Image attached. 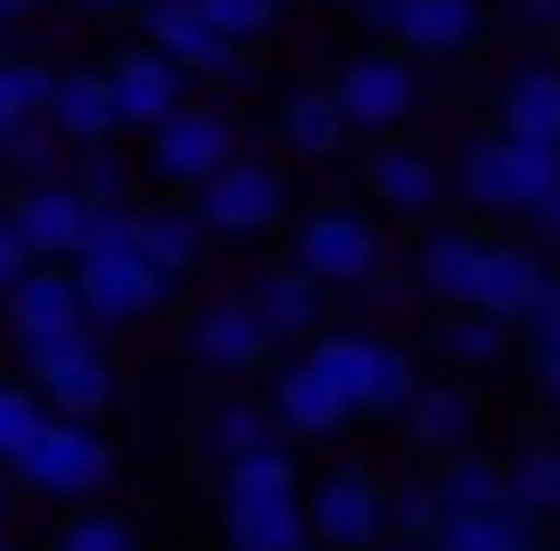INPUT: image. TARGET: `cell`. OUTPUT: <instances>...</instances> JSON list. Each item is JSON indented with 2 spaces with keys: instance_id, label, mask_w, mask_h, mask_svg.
Instances as JSON below:
<instances>
[{
  "instance_id": "1",
  "label": "cell",
  "mask_w": 560,
  "mask_h": 551,
  "mask_svg": "<svg viewBox=\"0 0 560 551\" xmlns=\"http://www.w3.org/2000/svg\"><path fill=\"white\" fill-rule=\"evenodd\" d=\"M9 485L18 494H34V502H58V511H74V502H100L107 485H116V445H107L91 420H58V412H42V429L25 436L18 453H9Z\"/></svg>"
},
{
  "instance_id": "2",
  "label": "cell",
  "mask_w": 560,
  "mask_h": 551,
  "mask_svg": "<svg viewBox=\"0 0 560 551\" xmlns=\"http://www.w3.org/2000/svg\"><path fill=\"white\" fill-rule=\"evenodd\" d=\"M478 214H536L544 198L560 190V140H511V132H487L462 149L454 181Z\"/></svg>"
},
{
  "instance_id": "3",
  "label": "cell",
  "mask_w": 560,
  "mask_h": 551,
  "mask_svg": "<svg viewBox=\"0 0 560 551\" xmlns=\"http://www.w3.org/2000/svg\"><path fill=\"white\" fill-rule=\"evenodd\" d=\"M305 354L330 371V387L347 396L354 420H380V412H404L420 387L412 354H404L396 338H380V329H338V338H305Z\"/></svg>"
},
{
  "instance_id": "4",
  "label": "cell",
  "mask_w": 560,
  "mask_h": 551,
  "mask_svg": "<svg viewBox=\"0 0 560 551\" xmlns=\"http://www.w3.org/2000/svg\"><path fill=\"white\" fill-rule=\"evenodd\" d=\"M18 362L34 379L42 412H58V420H107L124 396L116 362H107V338H91V329L83 338H34V345H18Z\"/></svg>"
},
{
  "instance_id": "5",
  "label": "cell",
  "mask_w": 560,
  "mask_h": 551,
  "mask_svg": "<svg viewBox=\"0 0 560 551\" xmlns=\"http://www.w3.org/2000/svg\"><path fill=\"white\" fill-rule=\"evenodd\" d=\"M74 289H83L91 338H124V329L158 321V305L174 296V280L140 256V247H83V256H74Z\"/></svg>"
},
{
  "instance_id": "6",
  "label": "cell",
  "mask_w": 560,
  "mask_h": 551,
  "mask_svg": "<svg viewBox=\"0 0 560 551\" xmlns=\"http://www.w3.org/2000/svg\"><path fill=\"white\" fill-rule=\"evenodd\" d=\"M190 214H198L207 239H264V231H280V214H289V181H280V165L231 156V165H214L190 190Z\"/></svg>"
},
{
  "instance_id": "7",
  "label": "cell",
  "mask_w": 560,
  "mask_h": 551,
  "mask_svg": "<svg viewBox=\"0 0 560 551\" xmlns=\"http://www.w3.org/2000/svg\"><path fill=\"white\" fill-rule=\"evenodd\" d=\"M140 140H149V173H158L174 198L198 190L214 165H231V156H240V132H231V116H223V107H207V99H182L174 116L149 124Z\"/></svg>"
},
{
  "instance_id": "8",
  "label": "cell",
  "mask_w": 560,
  "mask_h": 551,
  "mask_svg": "<svg viewBox=\"0 0 560 551\" xmlns=\"http://www.w3.org/2000/svg\"><path fill=\"white\" fill-rule=\"evenodd\" d=\"M132 17H140V42L174 58L190 83H247V50L198 17V0H132Z\"/></svg>"
},
{
  "instance_id": "9",
  "label": "cell",
  "mask_w": 560,
  "mask_h": 551,
  "mask_svg": "<svg viewBox=\"0 0 560 551\" xmlns=\"http://www.w3.org/2000/svg\"><path fill=\"white\" fill-rule=\"evenodd\" d=\"M289 263H298L314 289H354L387 263V231H371V214H347V207H322L298 223L289 239Z\"/></svg>"
},
{
  "instance_id": "10",
  "label": "cell",
  "mask_w": 560,
  "mask_h": 551,
  "mask_svg": "<svg viewBox=\"0 0 560 551\" xmlns=\"http://www.w3.org/2000/svg\"><path fill=\"white\" fill-rule=\"evenodd\" d=\"M322 91L338 99L347 132H396V124L420 107V67L404 50H354Z\"/></svg>"
},
{
  "instance_id": "11",
  "label": "cell",
  "mask_w": 560,
  "mask_h": 551,
  "mask_svg": "<svg viewBox=\"0 0 560 551\" xmlns=\"http://www.w3.org/2000/svg\"><path fill=\"white\" fill-rule=\"evenodd\" d=\"M305 494V535L314 543H330V551H371L387 535V518H380V494L387 485L371 478V469H322L314 485H298Z\"/></svg>"
},
{
  "instance_id": "12",
  "label": "cell",
  "mask_w": 560,
  "mask_h": 551,
  "mask_svg": "<svg viewBox=\"0 0 560 551\" xmlns=\"http://www.w3.org/2000/svg\"><path fill=\"white\" fill-rule=\"evenodd\" d=\"M100 74H107V116H116V132H149V124H165L190 99V74H182L174 58H158L149 42H140V50H116Z\"/></svg>"
},
{
  "instance_id": "13",
  "label": "cell",
  "mask_w": 560,
  "mask_h": 551,
  "mask_svg": "<svg viewBox=\"0 0 560 551\" xmlns=\"http://www.w3.org/2000/svg\"><path fill=\"white\" fill-rule=\"evenodd\" d=\"M272 429L289 436V445H322V436H338L347 429V396L330 387V371H322L314 354H298V362H272Z\"/></svg>"
},
{
  "instance_id": "14",
  "label": "cell",
  "mask_w": 560,
  "mask_h": 551,
  "mask_svg": "<svg viewBox=\"0 0 560 551\" xmlns=\"http://www.w3.org/2000/svg\"><path fill=\"white\" fill-rule=\"evenodd\" d=\"M280 345L264 338V321L247 313V296H214V305H198L190 321V362L198 371H223V379H256V371H272Z\"/></svg>"
},
{
  "instance_id": "15",
  "label": "cell",
  "mask_w": 560,
  "mask_h": 551,
  "mask_svg": "<svg viewBox=\"0 0 560 551\" xmlns=\"http://www.w3.org/2000/svg\"><path fill=\"white\" fill-rule=\"evenodd\" d=\"M9 329H18V345H34V338H83V289H74V263H25L18 280H9Z\"/></svg>"
},
{
  "instance_id": "16",
  "label": "cell",
  "mask_w": 560,
  "mask_h": 551,
  "mask_svg": "<svg viewBox=\"0 0 560 551\" xmlns=\"http://www.w3.org/2000/svg\"><path fill=\"white\" fill-rule=\"evenodd\" d=\"M83 190H74V181H25L18 198H9V223H18V239L34 247L42 263H74V247H83Z\"/></svg>"
},
{
  "instance_id": "17",
  "label": "cell",
  "mask_w": 560,
  "mask_h": 551,
  "mask_svg": "<svg viewBox=\"0 0 560 551\" xmlns=\"http://www.w3.org/2000/svg\"><path fill=\"white\" fill-rule=\"evenodd\" d=\"M380 34H396V50L412 58H462L478 42V0H396L380 17Z\"/></svg>"
},
{
  "instance_id": "18",
  "label": "cell",
  "mask_w": 560,
  "mask_h": 551,
  "mask_svg": "<svg viewBox=\"0 0 560 551\" xmlns=\"http://www.w3.org/2000/svg\"><path fill=\"white\" fill-rule=\"evenodd\" d=\"M363 181H371V198H380L387 214H438L445 207V165L429 149H412V140H380Z\"/></svg>"
},
{
  "instance_id": "19",
  "label": "cell",
  "mask_w": 560,
  "mask_h": 551,
  "mask_svg": "<svg viewBox=\"0 0 560 551\" xmlns=\"http://www.w3.org/2000/svg\"><path fill=\"white\" fill-rule=\"evenodd\" d=\"M247 313L264 321V338H272V345H305L322 329V289L298 272V263H272V272L247 280Z\"/></svg>"
},
{
  "instance_id": "20",
  "label": "cell",
  "mask_w": 560,
  "mask_h": 551,
  "mask_svg": "<svg viewBox=\"0 0 560 551\" xmlns=\"http://www.w3.org/2000/svg\"><path fill=\"white\" fill-rule=\"evenodd\" d=\"M42 124L74 149L91 140H116V116H107V74L100 67H58L50 74V99H42Z\"/></svg>"
},
{
  "instance_id": "21",
  "label": "cell",
  "mask_w": 560,
  "mask_h": 551,
  "mask_svg": "<svg viewBox=\"0 0 560 551\" xmlns=\"http://www.w3.org/2000/svg\"><path fill=\"white\" fill-rule=\"evenodd\" d=\"M223 543L231 551H298L305 494H223Z\"/></svg>"
},
{
  "instance_id": "22",
  "label": "cell",
  "mask_w": 560,
  "mask_h": 551,
  "mask_svg": "<svg viewBox=\"0 0 560 551\" xmlns=\"http://www.w3.org/2000/svg\"><path fill=\"white\" fill-rule=\"evenodd\" d=\"M478 256H487V231H470V223H438L429 239H420V256H412V280L438 296V305H470Z\"/></svg>"
},
{
  "instance_id": "23",
  "label": "cell",
  "mask_w": 560,
  "mask_h": 551,
  "mask_svg": "<svg viewBox=\"0 0 560 551\" xmlns=\"http://www.w3.org/2000/svg\"><path fill=\"white\" fill-rule=\"evenodd\" d=\"M404 429H412V445L420 453H462L478 436V396L470 387H454V379H438V387H412V403H404Z\"/></svg>"
},
{
  "instance_id": "24",
  "label": "cell",
  "mask_w": 560,
  "mask_h": 551,
  "mask_svg": "<svg viewBox=\"0 0 560 551\" xmlns=\"http://www.w3.org/2000/svg\"><path fill=\"white\" fill-rule=\"evenodd\" d=\"M536 280H544V263L527 256V247L487 239V256H478V280H470V313H494V321L520 329V313H527V296H536Z\"/></svg>"
},
{
  "instance_id": "25",
  "label": "cell",
  "mask_w": 560,
  "mask_h": 551,
  "mask_svg": "<svg viewBox=\"0 0 560 551\" xmlns=\"http://www.w3.org/2000/svg\"><path fill=\"white\" fill-rule=\"evenodd\" d=\"M132 247L149 263H158L165 280H182L198 256H207V231H198V214L182 207V198H165V207H140V223H132Z\"/></svg>"
},
{
  "instance_id": "26",
  "label": "cell",
  "mask_w": 560,
  "mask_h": 551,
  "mask_svg": "<svg viewBox=\"0 0 560 551\" xmlns=\"http://www.w3.org/2000/svg\"><path fill=\"white\" fill-rule=\"evenodd\" d=\"M438 551H536V518L520 502H487V511H454L438 527Z\"/></svg>"
},
{
  "instance_id": "27",
  "label": "cell",
  "mask_w": 560,
  "mask_h": 551,
  "mask_svg": "<svg viewBox=\"0 0 560 551\" xmlns=\"http://www.w3.org/2000/svg\"><path fill=\"white\" fill-rule=\"evenodd\" d=\"M503 132L511 140H560V67H520L503 83Z\"/></svg>"
},
{
  "instance_id": "28",
  "label": "cell",
  "mask_w": 560,
  "mask_h": 551,
  "mask_svg": "<svg viewBox=\"0 0 560 551\" xmlns=\"http://www.w3.org/2000/svg\"><path fill=\"white\" fill-rule=\"evenodd\" d=\"M272 403H256V396H231V403H214L207 412V429H198V453H207L214 469L223 461H240V453H256V445H272Z\"/></svg>"
},
{
  "instance_id": "29",
  "label": "cell",
  "mask_w": 560,
  "mask_h": 551,
  "mask_svg": "<svg viewBox=\"0 0 560 551\" xmlns=\"http://www.w3.org/2000/svg\"><path fill=\"white\" fill-rule=\"evenodd\" d=\"M503 354H511V321H494V313L454 305L438 321V362H454V371H494Z\"/></svg>"
},
{
  "instance_id": "30",
  "label": "cell",
  "mask_w": 560,
  "mask_h": 551,
  "mask_svg": "<svg viewBox=\"0 0 560 551\" xmlns=\"http://www.w3.org/2000/svg\"><path fill=\"white\" fill-rule=\"evenodd\" d=\"M280 140L298 156H338L354 132H347V116H338L330 91H289V99H280Z\"/></svg>"
},
{
  "instance_id": "31",
  "label": "cell",
  "mask_w": 560,
  "mask_h": 551,
  "mask_svg": "<svg viewBox=\"0 0 560 551\" xmlns=\"http://www.w3.org/2000/svg\"><path fill=\"white\" fill-rule=\"evenodd\" d=\"M429 494H438V511H487V502H503V461H487V453H445L438 478H429Z\"/></svg>"
},
{
  "instance_id": "32",
  "label": "cell",
  "mask_w": 560,
  "mask_h": 551,
  "mask_svg": "<svg viewBox=\"0 0 560 551\" xmlns=\"http://www.w3.org/2000/svg\"><path fill=\"white\" fill-rule=\"evenodd\" d=\"M503 502H520L527 518H560V445H527L503 461Z\"/></svg>"
},
{
  "instance_id": "33",
  "label": "cell",
  "mask_w": 560,
  "mask_h": 551,
  "mask_svg": "<svg viewBox=\"0 0 560 551\" xmlns=\"http://www.w3.org/2000/svg\"><path fill=\"white\" fill-rule=\"evenodd\" d=\"M214 485L223 494H298V453H289V436H272V445H256V453H240V461H223L214 469Z\"/></svg>"
},
{
  "instance_id": "34",
  "label": "cell",
  "mask_w": 560,
  "mask_h": 551,
  "mask_svg": "<svg viewBox=\"0 0 560 551\" xmlns=\"http://www.w3.org/2000/svg\"><path fill=\"white\" fill-rule=\"evenodd\" d=\"M50 551H140V527H132V511H116V502H74L67 527L50 535Z\"/></svg>"
},
{
  "instance_id": "35",
  "label": "cell",
  "mask_w": 560,
  "mask_h": 551,
  "mask_svg": "<svg viewBox=\"0 0 560 551\" xmlns=\"http://www.w3.org/2000/svg\"><path fill=\"white\" fill-rule=\"evenodd\" d=\"M380 518H387V535H404V543H438V527H445V511H438V494H429V478L387 485V494H380Z\"/></svg>"
},
{
  "instance_id": "36",
  "label": "cell",
  "mask_w": 560,
  "mask_h": 551,
  "mask_svg": "<svg viewBox=\"0 0 560 551\" xmlns=\"http://www.w3.org/2000/svg\"><path fill=\"white\" fill-rule=\"evenodd\" d=\"M42 99H50V67H42V58L0 50V132L25 124V116H42Z\"/></svg>"
},
{
  "instance_id": "37",
  "label": "cell",
  "mask_w": 560,
  "mask_h": 551,
  "mask_svg": "<svg viewBox=\"0 0 560 551\" xmlns=\"http://www.w3.org/2000/svg\"><path fill=\"white\" fill-rule=\"evenodd\" d=\"M198 17L214 25L223 42H240V50H256L264 34L280 25V0H198Z\"/></svg>"
},
{
  "instance_id": "38",
  "label": "cell",
  "mask_w": 560,
  "mask_h": 551,
  "mask_svg": "<svg viewBox=\"0 0 560 551\" xmlns=\"http://www.w3.org/2000/svg\"><path fill=\"white\" fill-rule=\"evenodd\" d=\"M0 156H9L25 181H50V165H58V132H50L42 116H25V124H9V132H0Z\"/></svg>"
},
{
  "instance_id": "39",
  "label": "cell",
  "mask_w": 560,
  "mask_h": 551,
  "mask_svg": "<svg viewBox=\"0 0 560 551\" xmlns=\"http://www.w3.org/2000/svg\"><path fill=\"white\" fill-rule=\"evenodd\" d=\"M74 190H83V207H124V156L107 149V140H91V149H83Z\"/></svg>"
},
{
  "instance_id": "40",
  "label": "cell",
  "mask_w": 560,
  "mask_h": 551,
  "mask_svg": "<svg viewBox=\"0 0 560 551\" xmlns=\"http://www.w3.org/2000/svg\"><path fill=\"white\" fill-rule=\"evenodd\" d=\"M34 429H42V396H34V387H18V379H0V461H9Z\"/></svg>"
},
{
  "instance_id": "41",
  "label": "cell",
  "mask_w": 560,
  "mask_h": 551,
  "mask_svg": "<svg viewBox=\"0 0 560 551\" xmlns=\"http://www.w3.org/2000/svg\"><path fill=\"white\" fill-rule=\"evenodd\" d=\"M520 329H527V338H544V329H560V272H544V280H536V296H527Z\"/></svg>"
},
{
  "instance_id": "42",
  "label": "cell",
  "mask_w": 560,
  "mask_h": 551,
  "mask_svg": "<svg viewBox=\"0 0 560 551\" xmlns=\"http://www.w3.org/2000/svg\"><path fill=\"white\" fill-rule=\"evenodd\" d=\"M536 354H527V371H536V387L560 403V329H544V338H527Z\"/></svg>"
},
{
  "instance_id": "43",
  "label": "cell",
  "mask_w": 560,
  "mask_h": 551,
  "mask_svg": "<svg viewBox=\"0 0 560 551\" xmlns=\"http://www.w3.org/2000/svg\"><path fill=\"white\" fill-rule=\"evenodd\" d=\"M25 263H34V247L18 239V223H9V207H0V289H9V280L25 272Z\"/></svg>"
},
{
  "instance_id": "44",
  "label": "cell",
  "mask_w": 560,
  "mask_h": 551,
  "mask_svg": "<svg viewBox=\"0 0 560 551\" xmlns=\"http://www.w3.org/2000/svg\"><path fill=\"white\" fill-rule=\"evenodd\" d=\"M520 25H536V34H560V0H520Z\"/></svg>"
},
{
  "instance_id": "45",
  "label": "cell",
  "mask_w": 560,
  "mask_h": 551,
  "mask_svg": "<svg viewBox=\"0 0 560 551\" xmlns=\"http://www.w3.org/2000/svg\"><path fill=\"white\" fill-rule=\"evenodd\" d=\"M338 9H347V17H354V25H380V17H387V9H396V0H338Z\"/></svg>"
},
{
  "instance_id": "46",
  "label": "cell",
  "mask_w": 560,
  "mask_h": 551,
  "mask_svg": "<svg viewBox=\"0 0 560 551\" xmlns=\"http://www.w3.org/2000/svg\"><path fill=\"white\" fill-rule=\"evenodd\" d=\"M536 223L552 231V247H560V190H552V198H544V207H536Z\"/></svg>"
},
{
  "instance_id": "47",
  "label": "cell",
  "mask_w": 560,
  "mask_h": 551,
  "mask_svg": "<svg viewBox=\"0 0 560 551\" xmlns=\"http://www.w3.org/2000/svg\"><path fill=\"white\" fill-rule=\"evenodd\" d=\"M371 551H438V543H404V535H380Z\"/></svg>"
},
{
  "instance_id": "48",
  "label": "cell",
  "mask_w": 560,
  "mask_h": 551,
  "mask_svg": "<svg viewBox=\"0 0 560 551\" xmlns=\"http://www.w3.org/2000/svg\"><path fill=\"white\" fill-rule=\"evenodd\" d=\"M25 9H34V0H0V25H18V17H25Z\"/></svg>"
},
{
  "instance_id": "49",
  "label": "cell",
  "mask_w": 560,
  "mask_h": 551,
  "mask_svg": "<svg viewBox=\"0 0 560 551\" xmlns=\"http://www.w3.org/2000/svg\"><path fill=\"white\" fill-rule=\"evenodd\" d=\"M9 502H18V485H9V469H0V518H9Z\"/></svg>"
},
{
  "instance_id": "50",
  "label": "cell",
  "mask_w": 560,
  "mask_h": 551,
  "mask_svg": "<svg viewBox=\"0 0 560 551\" xmlns=\"http://www.w3.org/2000/svg\"><path fill=\"white\" fill-rule=\"evenodd\" d=\"M74 9H132V0H74Z\"/></svg>"
},
{
  "instance_id": "51",
  "label": "cell",
  "mask_w": 560,
  "mask_h": 551,
  "mask_svg": "<svg viewBox=\"0 0 560 551\" xmlns=\"http://www.w3.org/2000/svg\"><path fill=\"white\" fill-rule=\"evenodd\" d=\"M298 551H330V543H314V535H305V543H298Z\"/></svg>"
},
{
  "instance_id": "52",
  "label": "cell",
  "mask_w": 560,
  "mask_h": 551,
  "mask_svg": "<svg viewBox=\"0 0 560 551\" xmlns=\"http://www.w3.org/2000/svg\"><path fill=\"white\" fill-rule=\"evenodd\" d=\"M0 551H18V543H9V527H0Z\"/></svg>"
},
{
  "instance_id": "53",
  "label": "cell",
  "mask_w": 560,
  "mask_h": 551,
  "mask_svg": "<svg viewBox=\"0 0 560 551\" xmlns=\"http://www.w3.org/2000/svg\"><path fill=\"white\" fill-rule=\"evenodd\" d=\"M0 50H9V25H0Z\"/></svg>"
}]
</instances>
